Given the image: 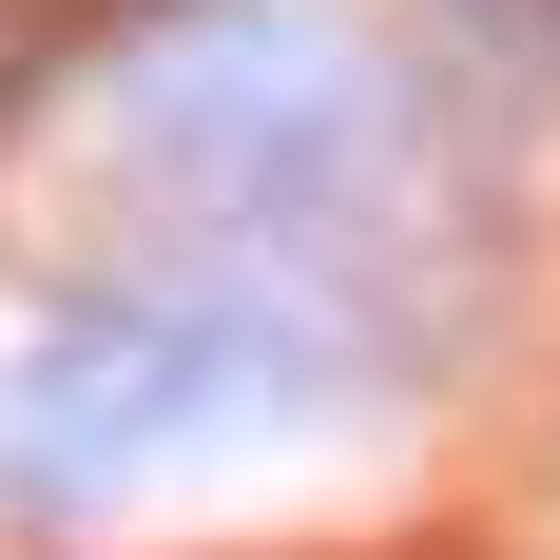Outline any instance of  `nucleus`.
I'll list each match as a JSON object with an SVG mask.
<instances>
[{
	"label": "nucleus",
	"instance_id": "f257e3e1",
	"mask_svg": "<svg viewBox=\"0 0 560 560\" xmlns=\"http://www.w3.org/2000/svg\"><path fill=\"white\" fill-rule=\"evenodd\" d=\"M78 155L136 213V271H252L368 329V271L406 252V78L329 0H194L136 58H97Z\"/></svg>",
	"mask_w": 560,
	"mask_h": 560
},
{
	"label": "nucleus",
	"instance_id": "f03ea898",
	"mask_svg": "<svg viewBox=\"0 0 560 560\" xmlns=\"http://www.w3.org/2000/svg\"><path fill=\"white\" fill-rule=\"evenodd\" d=\"M387 387V348L252 271H116L78 290L20 368H0V483L20 503H116L155 464H232V445H310Z\"/></svg>",
	"mask_w": 560,
	"mask_h": 560
}]
</instances>
